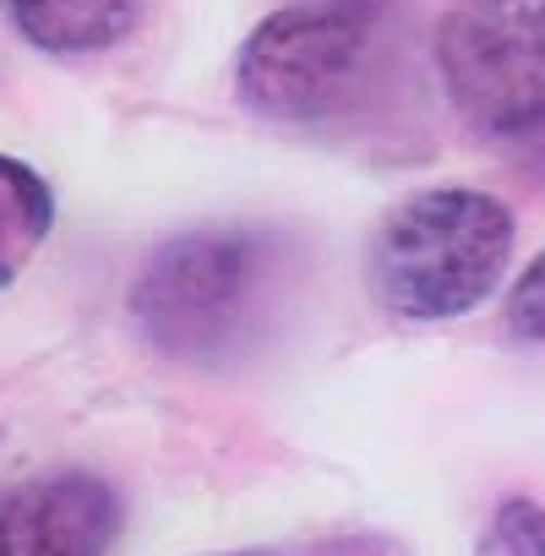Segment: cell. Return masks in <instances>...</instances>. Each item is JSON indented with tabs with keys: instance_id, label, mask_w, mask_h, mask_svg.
Listing matches in <instances>:
<instances>
[{
	"instance_id": "7",
	"label": "cell",
	"mask_w": 545,
	"mask_h": 556,
	"mask_svg": "<svg viewBox=\"0 0 545 556\" xmlns=\"http://www.w3.org/2000/svg\"><path fill=\"white\" fill-rule=\"evenodd\" d=\"M55 229V197H50V180L0 153V290L17 285V273L34 262V251L50 240Z\"/></svg>"
},
{
	"instance_id": "5",
	"label": "cell",
	"mask_w": 545,
	"mask_h": 556,
	"mask_svg": "<svg viewBox=\"0 0 545 556\" xmlns=\"http://www.w3.org/2000/svg\"><path fill=\"white\" fill-rule=\"evenodd\" d=\"M126 496L93 469H45L0 485V556H110Z\"/></svg>"
},
{
	"instance_id": "2",
	"label": "cell",
	"mask_w": 545,
	"mask_h": 556,
	"mask_svg": "<svg viewBox=\"0 0 545 556\" xmlns=\"http://www.w3.org/2000/svg\"><path fill=\"white\" fill-rule=\"evenodd\" d=\"M284 278V235L256 224H202L169 235L131 285L142 344L186 366H229L256 344Z\"/></svg>"
},
{
	"instance_id": "9",
	"label": "cell",
	"mask_w": 545,
	"mask_h": 556,
	"mask_svg": "<svg viewBox=\"0 0 545 556\" xmlns=\"http://www.w3.org/2000/svg\"><path fill=\"white\" fill-rule=\"evenodd\" d=\"M474 556H545V507L534 496L496 502L491 523L480 529Z\"/></svg>"
},
{
	"instance_id": "10",
	"label": "cell",
	"mask_w": 545,
	"mask_h": 556,
	"mask_svg": "<svg viewBox=\"0 0 545 556\" xmlns=\"http://www.w3.org/2000/svg\"><path fill=\"white\" fill-rule=\"evenodd\" d=\"M502 328H507L518 344L545 350V251L512 278V290H507V301H502Z\"/></svg>"
},
{
	"instance_id": "1",
	"label": "cell",
	"mask_w": 545,
	"mask_h": 556,
	"mask_svg": "<svg viewBox=\"0 0 545 556\" xmlns=\"http://www.w3.org/2000/svg\"><path fill=\"white\" fill-rule=\"evenodd\" d=\"M409 0H290L235 55V99L267 126H333L393 77Z\"/></svg>"
},
{
	"instance_id": "3",
	"label": "cell",
	"mask_w": 545,
	"mask_h": 556,
	"mask_svg": "<svg viewBox=\"0 0 545 556\" xmlns=\"http://www.w3.org/2000/svg\"><path fill=\"white\" fill-rule=\"evenodd\" d=\"M512 207L474 186H426L382 213L366 240L371 301L415 328L480 312L512 262Z\"/></svg>"
},
{
	"instance_id": "8",
	"label": "cell",
	"mask_w": 545,
	"mask_h": 556,
	"mask_svg": "<svg viewBox=\"0 0 545 556\" xmlns=\"http://www.w3.org/2000/svg\"><path fill=\"white\" fill-rule=\"evenodd\" d=\"M218 556H415L388 529H339V534H306V540H279V545H245V551H218Z\"/></svg>"
},
{
	"instance_id": "4",
	"label": "cell",
	"mask_w": 545,
	"mask_h": 556,
	"mask_svg": "<svg viewBox=\"0 0 545 556\" xmlns=\"http://www.w3.org/2000/svg\"><path fill=\"white\" fill-rule=\"evenodd\" d=\"M431 61L447 104L480 137H545V0H453Z\"/></svg>"
},
{
	"instance_id": "6",
	"label": "cell",
	"mask_w": 545,
	"mask_h": 556,
	"mask_svg": "<svg viewBox=\"0 0 545 556\" xmlns=\"http://www.w3.org/2000/svg\"><path fill=\"white\" fill-rule=\"evenodd\" d=\"M12 28L45 55H104L148 12V0H0Z\"/></svg>"
}]
</instances>
